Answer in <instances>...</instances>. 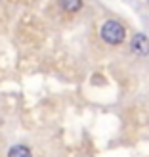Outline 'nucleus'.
I'll list each match as a JSON object with an SVG mask.
<instances>
[{"mask_svg": "<svg viewBox=\"0 0 149 157\" xmlns=\"http://www.w3.org/2000/svg\"><path fill=\"white\" fill-rule=\"evenodd\" d=\"M8 157H33V153H31V150L27 146H13L10 151H8Z\"/></svg>", "mask_w": 149, "mask_h": 157, "instance_id": "20e7f679", "label": "nucleus"}, {"mask_svg": "<svg viewBox=\"0 0 149 157\" xmlns=\"http://www.w3.org/2000/svg\"><path fill=\"white\" fill-rule=\"evenodd\" d=\"M99 33H101V38H103L107 44H111V46H119V44L124 42V38H126V31H124V27L119 21H115V19L105 21L103 25H101Z\"/></svg>", "mask_w": 149, "mask_h": 157, "instance_id": "f257e3e1", "label": "nucleus"}, {"mask_svg": "<svg viewBox=\"0 0 149 157\" xmlns=\"http://www.w3.org/2000/svg\"><path fill=\"white\" fill-rule=\"evenodd\" d=\"M147 4H149V0H147Z\"/></svg>", "mask_w": 149, "mask_h": 157, "instance_id": "39448f33", "label": "nucleus"}, {"mask_svg": "<svg viewBox=\"0 0 149 157\" xmlns=\"http://www.w3.org/2000/svg\"><path fill=\"white\" fill-rule=\"evenodd\" d=\"M132 52L138 56H149V36L143 33H136L132 36Z\"/></svg>", "mask_w": 149, "mask_h": 157, "instance_id": "f03ea898", "label": "nucleus"}, {"mask_svg": "<svg viewBox=\"0 0 149 157\" xmlns=\"http://www.w3.org/2000/svg\"><path fill=\"white\" fill-rule=\"evenodd\" d=\"M58 2L61 6V10L67 13H76L82 8V0H58Z\"/></svg>", "mask_w": 149, "mask_h": 157, "instance_id": "7ed1b4c3", "label": "nucleus"}]
</instances>
